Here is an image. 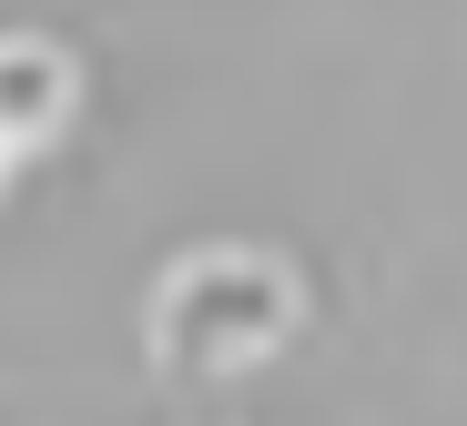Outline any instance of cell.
<instances>
[{"mask_svg": "<svg viewBox=\"0 0 467 426\" xmlns=\"http://www.w3.org/2000/svg\"><path fill=\"white\" fill-rule=\"evenodd\" d=\"M71 112V61L51 41H0V142H51Z\"/></svg>", "mask_w": 467, "mask_h": 426, "instance_id": "obj_2", "label": "cell"}, {"mask_svg": "<svg viewBox=\"0 0 467 426\" xmlns=\"http://www.w3.org/2000/svg\"><path fill=\"white\" fill-rule=\"evenodd\" d=\"M0 183H11V142H0Z\"/></svg>", "mask_w": 467, "mask_h": 426, "instance_id": "obj_3", "label": "cell"}, {"mask_svg": "<svg viewBox=\"0 0 467 426\" xmlns=\"http://www.w3.org/2000/svg\"><path fill=\"white\" fill-rule=\"evenodd\" d=\"M285 325H295V275L285 265H265V254H203V265H183L152 295V366L213 376V366L265 356Z\"/></svg>", "mask_w": 467, "mask_h": 426, "instance_id": "obj_1", "label": "cell"}]
</instances>
